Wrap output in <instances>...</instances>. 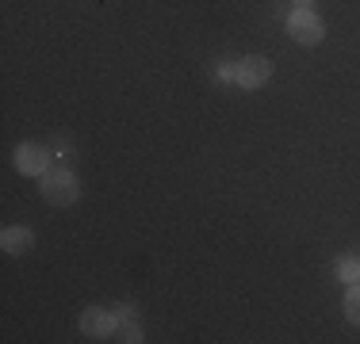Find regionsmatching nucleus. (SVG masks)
Masks as SVG:
<instances>
[{
	"mask_svg": "<svg viewBox=\"0 0 360 344\" xmlns=\"http://www.w3.org/2000/svg\"><path fill=\"white\" fill-rule=\"evenodd\" d=\"M42 180V199H46L50 206H73L77 199H81V184H77V176L70 168H50Z\"/></svg>",
	"mask_w": 360,
	"mask_h": 344,
	"instance_id": "nucleus-1",
	"label": "nucleus"
},
{
	"mask_svg": "<svg viewBox=\"0 0 360 344\" xmlns=\"http://www.w3.org/2000/svg\"><path fill=\"white\" fill-rule=\"evenodd\" d=\"M288 34L299 46H319L326 39V23H322L319 12H311V8H295V12L288 15Z\"/></svg>",
	"mask_w": 360,
	"mask_h": 344,
	"instance_id": "nucleus-2",
	"label": "nucleus"
},
{
	"mask_svg": "<svg viewBox=\"0 0 360 344\" xmlns=\"http://www.w3.org/2000/svg\"><path fill=\"white\" fill-rule=\"evenodd\" d=\"M272 81V62L261 54H250V58H238L234 62V84L238 88H261V84Z\"/></svg>",
	"mask_w": 360,
	"mask_h": 344,
	"instance_id": "nucleus-3",
	"label": "nucleus"
},
{
	"mask_svg": "<svg viewBox=\"0 0 360 344\" xmlns=\"http://www.w3.org/2000/svg\"><path fill=\"white\" fill-rule=\"evenodd\" d=\"M15 172H20V176H46L50 172V150L39 142H20L15 145Z\"/></svg>",
	"mask_w": 360,
	"mask_h": 344,
	"instance_id": "nucleus-4",
	"label": "nucleus"
},
{
	"mask_svg": "<svg viewBox=\"0 0 360 344\" xmlns=\"http://www.w3.org/2000/svg\"><path fill=\"white\" fill-rule=\"evenodd\" d=\"M115 325H119V317L108 314V310H100V306H92V310H84V314H81V333H84L89 340H108V337H115Z\"/></svg>",
	"mask_w": 360,
	"mask_h": 344,
	"instance_id": "nucleus-5",
	"label": "nucleus"
},
{
	"mask_svg": "<svg viewBox=\"0 0 360 344\" xmlns=\"http://www.w3.org/2000/svg\"><path fill=\"white\" fill-rule=\"evenodd\" d=\"M31 245H35V234H31L27 226H8L4 234H0V249H4L8 256H23V253H31Z\"/></svg>",
	"mask_w": 360,
	"mask_h": 344,
	"instance_id": "nucleus-6",
	"label": "nucleus"
},
{
	"mask_svg": "<svg viewBox=\"0 0 360 344\" xmlns=\"http://www.w3.org/2000/svg\"><path fill=\"white\" fill-rule=\"evenodd\" d=\"M333 272H338L341 283H360V256H338Z\"/></svg>",
	"mask_w": 360,
	"mask_h": 344,
	"instance_id": "nucleus-7",
	"label": "nucleus"
},
{
	"mask_svg": "<svg viewBox=\"0 0 360 344\" xmlns=\"http://www.w3.org/2000/svg\"><path fill=\"white\" fill-rule=\"evenodd\" d=\"M115 340H123V344H139V340H142L139 322H134V317H119V325H115Z\"/></svg>",
	"mask_w": 360,
	"mask_h": 344,
	"instance_id": "nucleus-8",
	"label": "nucleus"
},
{
	"mask_svg": "<svg viewBox=\"0 0 360 344\" xmlns=\"http://www.w3.org/2000/svg\"><path fill=\"white\" fill-rule=\"evenodd\" d=\"M345 317L353 325H360V283H349V295H345Z\"/></svg>",
	"mask_w": 360,
	"mask_h": 344,
	"instance_id": "nucleus-9",
	"label": "nucleus"
},
{
	"mask_svg": "<svg viewBox=\"0 0 360 344\" xmlns=\"http://www.w3.org/2000/svg\"><path fill=\"white\" fill-rule=\"evenodd\" d=\"M215 81H234V65H219L215 69Z\"/></svg>",
	"mask_w": 360,
	"mask_h": 344,
	"instance_id": "nucleus-10",
	"label": "nucleus"
},
{
	"mask_svg": "<svg viewBox=\"0 0 360 344\" xmlns=\"http://www.w3.org/2000/svg\"><path fill=\"white\" fill-rule=\"evenodd\" d=\"M291 4H295V8H311L314 0H291Z\"/></svg>",
	"mask_w": 360,
	"mask_h": 344,
	"instance_id": "nucleus-11",
	"label": "nucleus"
}]
</instances>
